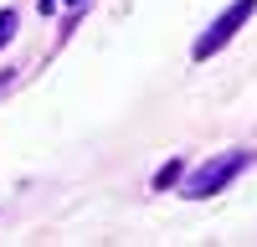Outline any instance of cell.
<instances>
[{"instance_id": "3", "label": "cell", "mask_w": 257, "mask_h": 247, "mask_svg": "<svg viewBox=\"0 0 257 247\" xmlns=\"http://www.w3.org/2000/svg\"><path fill=\"white\" fill-rule=\"evenodd\" d=\"M185 175V160H170V165H160V175H155V191H170V185H175Z\"/></svg>"}, {"instance_id": "1", "label": "cell", "mask_w": 257, "mask_h": 247, "mask_svg": "<svg viewBox=\"0 0 257 247\" xmlns=\"http://www.w3.org/2000/svg\"><path fill=\"white\" fill-rule=\"evenodd\" d=\"M252 165V150H226V155H216V160H206L196 175H185V201H206V196H216L221 185H231L242 170Z\"/></svg>"}, {"instance_id": "4", "label": "cell", "mask_w": 257, "mask_h": 247, "mask_svg": "<svg viewBox=\"0 0 257 247\" xmlns=\"http://www.w3.org/2000/svg\"><path fill=\"white\" fill-rule=\"evenodd\" d=\"M16 21H21L16 11H0V47H6V41L16 36Z\"/></svg>"}, {"instance_id": "5", "label": "cell", "mask_w": 257, "mask_h": 247, "mask_svg": "<svg viewBox=\"0 0 257 247\" xmlns=\"http://www.w3.org/2000/svg\"><path fill=\"white\" fill-rule=\"evenodd\" d=\"M67 6H77V0H67ZM41 11H57V0H41Z\"/></svg>"}, {"instance_id": "2", "label": "cell", "mask_w": 257, "mask_h": 247, "mask_svg": "<svg viewBox=\"0 0 257 247\" xmlns=\"http://www.w3.org/2000/svg\"><path fill=\"white\" fill-rule=\"evenodd\" d=\"M252 16H257V0H231V6H226L216 21H211V26H206V36H196V52H190V57H196V62L216 57V52H221L226 41H231V36H237V31L247 26Z\"/></svg>"}]
</instances>
